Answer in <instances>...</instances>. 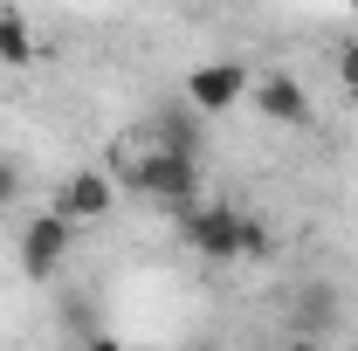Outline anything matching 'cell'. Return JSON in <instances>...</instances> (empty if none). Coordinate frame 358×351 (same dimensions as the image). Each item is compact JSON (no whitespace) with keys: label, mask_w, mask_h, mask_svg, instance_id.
<instances>
[{"label":"cell","mask_w":358,"mask_h":351,"mask_svg":"<svg viewBox=\"0 0 358 351\" xmlns=\"http://www.w3.org/2000/svg\"><path fill=\"white\" fill-rule=\"evenodd\" d=\"M131 193H145V200H159L166 214H179V207L200 200V159L179 152V145H145V152H138V173H131Z\"/></svg>","instance_id":"obj_1"},{"label":"cell","mask_w":358,"mask_h":351,"mask_svg":"<svg viewBox=\"0 0 358 351\" xmlns=\"http://www.w3.org/2000/svg\"><path fill=\"white\" fill-rule=\"evenodd\" d=\"M76 255V220L42 207V214L21 220V275L28 282H48V275H62V262Z\"/></svg>","instance_id":"obj_2"},{"label":"cell","mask_w":358,"mask_h":351,"mask_svg":"<svg viewBox=\"0 0 358 351\" xmlns=\"http://www.w3.org/2000/svg\"><path fill=\"white\" fill-rule=\"evenodd\" d=\"M179 241L200 255V262H241V207H207V200H193V207H179Z\"/></svg>","instance_id":"obj_3"},{"label":"cell","mask_w":358,"mask_h":351,"mask_svg":"<svg viewBox=\"0 0 358 351\" xmlns=\"http://www.w3.org/2000/svg\"><path fill=\"white\" fill-rule=\"evenodd\" d=\"M248 69L241 62H200V69H186V83H179V96L200 110V117H221V110H234V103H248Z\"/></svg>","instance_id":"obj_4"},{"label":"cell","mask_w":358,"mask_h":351,"mask_svg":"<svg viewBox=\"0 0 358 351\" xmlns=\"http://www.w3.org/2000/svg\"><path fill=\"white\" fill-rule=\"evenodd\" d=\"M338 324H345L338 282H296V289H289V303H282V331H289V338H324V331H338Z\"/></svg>","instance_id":"obj_5"},{"label":"cell","mask_w":358,"mask_h":351,"mask_svg":"<svg viewBox=\"0 0 358 351\" xmlns=\"http://www.w3.org/2000/svg\"><path fill=\"white\" fill-rule=\"evenodd\" d=\"M110 207H117V179L103 173V166H83V173H69L62 186H55V214H69L76 227L103 220Z\"/></svg>","instance_id":"obj_6"},{"label":"cell","mask_w":358,"mask_h":351,"mask_svg":"<svg viewBox=\"0 0 358 351\" xmlns=\"http://www.w3.org/2000/svg\"><path fill=\"white\" fill-rule=\"evenodd\" d=\"M248 103L262 110L268 124H310V89L296 83V76H262V83H248Z\"/></svg>","instance_id":"obj_7"},{"label":"cell","mask_w":358,"mask_h":351,"mask_svg":"<svg viewBox=\"0 0 358 351\" xmlns=\"http://www.w3.org/2000/svg\"><path fill=\"white\" fill-rule=\"evenodd\" d=\"M200 110H193V103H186V96H179V110H159V117H152V145H179V152H193V159H200Z\"/></svg>","instance_id":"obj_8"},{"label":"cell","mask_w":358,"mask_h":351,"mask_svg":"<svg viewBox=\"0 0 358 351\" xmlns=\"http://www.w3.org/2000/svg\"><path fill=\"white\" fill-rule=\"evenodd\" d=\"M0 62H7V69L35 62V28H28L21 7H0Z\"/></svg>","instance_id":"obj_9"},{"label":"cell","mask_w":358,"mask_h":351,"mask_svg":"<svg viewBox=\"0 0 358 351\" xmlns=\"http://www.w3.org/2000/svg\"><path fill=\"white\" fill-rule=\"evenodd\" d=\"M268 255V227L255 214H241V262H262Z\"/></svg>","instance_id":"obj_10"},{"label":"cell","mask_w":358,"mask_h":351,"mask_svg":"<svg viewBox=\"0 0 358 351\" xmlns=\"http://www.w3.org/2000/svg\"><path fill=\"white\" fill-rule=\"evenodd\" d=\"M338 83H345V96H358V42L338 48Z\"/></svg>","instance_id":"obj_11"},{"label":"cell","mask_w":358,"mask_h":351,"mask_svg":"<svg viewBox=\"0 0 358 351\" xmlns=\"http://www.w3.org/2000/svg\"><path fill=\"white\" fill-rule=\"evenodd\" d=\"M14 200H21V166L0 159V207H14Z\"/></svg>","instance_id":"obj_12"},{"label":"cell","mask_w":358,"mask_h":351,"mask_svg":"<svg viewBox=\"0 0 358 351\" xmlns=\"http://www.w3.org/2000/svg\"><path fill=\"white\" fill-rule=\"evenodd\" d=\"M83 351H138V345H124V338H110V331H90V345Z\"/></svg>","instance_id":"obj_13"},{"label":"cell","mask_w":358,"mask_h":351,"mask_svg":"<svg viewBox=\"0 0 358 351\" xmlns=\"http://www.w3.org/2000/svg\"><path fill=\"white\" fill-rule=\"evenodd\" d=\"M282 351H324V338H282Z\"/></svg>","instance_id":"obj_14"},{"label":"cell","mask_w":358,"mask_h":351,"mask_svg":"<svg viewBox=\"0 0 358 351\" xmlns=\"http://www.w3.org/2000/svg\"><path fill=\"white\" fill-rule=\"evenodd\" d=\"M352 14H358V0H352Z\"/></svg>","instance_id":"obj_15"}]
</instances>
